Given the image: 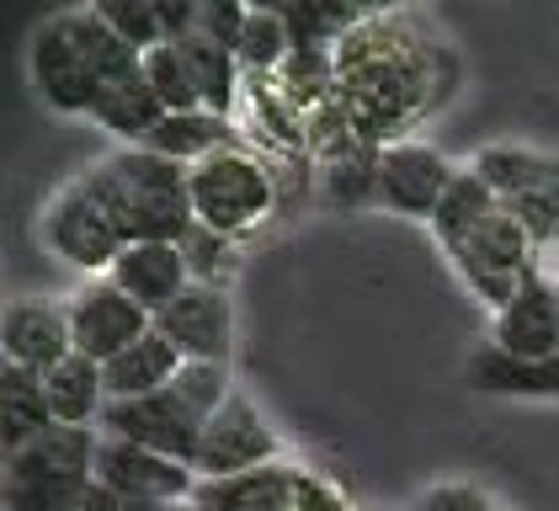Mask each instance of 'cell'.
Listing matches in <instances>:
<instances>
[{
	"label": "cell",
	"mask_w": 559,
	"mask_h": 511,
	"mask_svg": "<svg viewBox=\"0 0 559 511\" xmlns=\"http://www.w3.org/2000/svg\"><path fill=\"white\" fill-rule=\"evenodd\" d=\"M448 261L459 266V277L469 283V294L479 304H490V309H507L516 298V288L533 277V266H544V255L533 251V240L522 235V224H516L512 213H490L479 229H474L469 240H459Z\"/></svg>",
	"instance_id": "6"
},
{
	"label": "cell",
	"mask_w": 559,
	"mask_h": 511,
	"mask_svg": "<svg viewBox=\"0 0 559 511\" xmlns=\"http://www.w3.org/2000/svg\"><path fill=\"white\" fill-rule=\"evenodd\" d=\"M86 187L102 198V209L112 213V224L123 229V240H181L198 213H192V170L155 155V150H118L107 161H96Z\"/></svg>",
	"instance_id": "3"
},
{
	"label": "cell",
	"mask_w": 559,
	"mask_h": 511,
	"mask_svg": "<svg viewBox=\"0 0 559 511\" xmlns=\"http://www.w3.org/2000/svg\"><path fill=\"white\" fill-rule=\"evenodd\" d=\"M469 170L507 203L516 192H527V187H538V181H549L559 176V155H544V150H527V144H485L479 155L469 161Z\"/></svg>",
	"instance_id": "24"
},
{
	"label": "cell",
	"mask_w": 559,
	"mask_h": 511,
	"mask_svg": "<svg viewBox=\"0 0 559 511\" xmlns=\"http://www.w3.org/2000/svg\"><path fill=\"white\" fill-rule=\"evenodd\" d=\"M0 352H5V363H16L27 373H53L75 352L70 309L53 298H11L0 314Z\"/></svg>",
	"instance_id": "15"
},
{
	"label": "cell",
	"mask_w": 559,
	"mask_h": 511,
	"mask_svg": "<svg viewBox=\"0 0 559 511\" xmlns=\"http://www.w3.org/2000/svg\"><path fill=\"white\" fill-rule=\"evenodd\" d=\"M181 54H187V64H192V81H198V96H203V107L218 112V118H229L235 112V102H240V91H246V64H240V54H229V48H218L214 38H181Z\"/></svg>",
	"instance_id": "25"
},
{
	"label": "cell",
	"mask_w": 559,
	"mask_h": 511,
	"mask_svg": "<svg viewBox=\"0 0 559 511\" xmlns=\"http://www.w3.org/2000/svg\"><path fill=\"white\" fill-rule=\"evenodd\" d=\"M81 511H171V507H155V501H139V496H123V490L91 485V496H86V507Z\"/></svg>",
	"instance_id": "35"
},
{
	"label": "cell",
	"mask_w": 559,
	"mask_h": 511,
	"mask_svg": "<svg viewBox=\"0 0 559 511\" xmlns=\"http://www.w3.org/2000/svg\"><path fill=\"white\" fill-rule=\"evenodd\" d=\"M139 150H155V155H166V161L192 170V166H203V161H214L218 150H235V123L209 112V107H198V112H166L160 128Z\"/></svg>",
	"instance_id": "20"
},
{
	"label": "cell",
	"mask_w": 559,
	"mask_h": 511,
	"mask_svg": "<svg viewBox=\"0 0 559 511\" xmlns=\"http://www.w3.org/2000/svg\"><path fill=\"white\" fill-rule=\"evenodd\" d=\"M27 70H33V85H38V96L53 112L91 118L102 85L139 75L144 54H133L129 43L102 22L96 5H70V11H53L44 27L33 33Z\"/></svg>",
	"instance_id": "2"
},
{
	"label": "cell",
	"mask_w": 559,
	"mask_h": 511,
	"mask_svg": "<svg viewBox=\"0 0 559 511\" xmlns=\"http://www.w3.org/2000/svg\"><path fill=\"white\" fill-rule=\"evenodd\" d=\"M102 22L129 43L133 54H150L166 43V27H160V5L155 0H96Z\"/></svg>",
	"instance_id": "31"
},
{
	"label": "cell",
	"mask_w": 559,
	"mask_h": 511,
	"mask_svg": "<svg viewBox=\"0 0 559 511\" xmlns=\"http://www.w3.org/2000/svg\"><path fill=\"white\" fill-rule=\"evenodd\" d=\"M453 176H459V166L442 150H431L421 139H394V144L379 150V203L389 213L427 218L431 224V213L448 198Z\"/></svg>",
	"instance_id": "11"
},
{
	"label": "cell",
	"mask_w": 559,
	"mask_h": 511,
	"mask_svg": "<svg viewBox=\"0 0 559 511\" xmlns=\"http://www.w3.org/2000/svg\"><path fill=\"white\" fill-rule=\"evenodd\" d=\"M96 442L91 426H53L33 448L5 459V511H81L96 485Z\"/></svg>",
	"instance_id": "4"
},
{
	"label": "cell",
	"mask_w": 559,
	"mask_h": 511,
	"mask_svg": "<svg viewBox=\"0 0 559 511\" xmlns=\"http://www.w3.org/2000/svg\"><path fill=\"white\" fill-rule=\"evenodd\" d=\"M176 246H181V255H187V272H192V283L229 288V277H235V266H240V255H235V240H229V235L192 224V229H187Z\"/></svg>",
	"instance_id": "30"
},
{
	"label": "cell",
	"mask_w": 559,
	"mask_h": 511,
	"mask_svg": "<svg viewBox=\"0 0 559 511\" xmlns=\"http://www.w3.org/2000/svg\"><path fill=\"white\" fill-rule=\"evenodd\" d=\"M44 240L53 255H64L70 266H81L91 277H107L112 261L129 251L123 229L112 224V213L102 209V198L86 187V176L64 181L44 209Z\"/></svg>",
	"instance_id": "7"
},
{
	"label": "cell",
	"mask_w": 559,
	"mask_h": 511,
	"mask_svg": "<svg viewBox=\"0 0 559 511\" xmlns=\"http://www.w3.org/2000/svg\"><path fill=\"white\" fill-rule=\"evenodd\" d=\"M160 118H166V107H160L155 85L144 81V70L102 85V96H96V107H91V123H102L112 139H123V150H139V144L160 128Z\"/></svg>",
	"instance_id": "21"
},
{
	"label": "cell",
	"mask_w": 559,
	"mask_h": 511,
	"mask_svg": "<svg viewBox=\"0 0 559 511\" xmlns=\"http://www.w3.org/2000/svg\"><path fill=\"white\" fill-rule=\"evenodd\" d=\"M299 490V464H261L229 479H198L192 507L198 511H294Z\"/></svg>",
	"instance_id": "17"
},
{
	"label": "cell",
	"mask_w": 559,
	"mask_h": 511,
	"mask_svg": "<svg viewBox=\"0 0 559 511\" xmlns=\"http://www.w3.org/2000/svg\"><path fill=\"white\" fill-rule=\"evenodd\" d=\"M411 511H416V507H411Z\"/></svg>",
	"instance_id": "36"
},
{
	"label": "cell",
	"mask_w": 559,
	"mask_h": 511,
	"mask_svg": "<svg viewBox=\"0 0 559 511\" xmlns=\"http://www.w3.org/2000/svg\"><path fill=\"white\" fill-rule=\"evenodd\" d=\"M144 81L155 85V96H160V107H166V112H198V107H203V96H198V81H192V64H187L181 43H160V48H150V54H144Z\"/></svg>",
	"instance_id": "28"
},
{
	"label": "cell",
	"mask_w": 559,
	"mask_h": 511,
	"mask_svg": "<svg viewBox=\"0 0 559 511\" xmlns=\"http://www.w3.org/2000/svg\"><path fill=\"white\" fill-rule=\"evenodd\" d=\"M246 22H251V5H240V0H203V22H198V33L214 38L218 48H229V54H240Z\"/></svg>",
	"instance_id": "32"
},
{
	"label": "cell",
	"mask_w": 559,
	"mask_h": 511,
	"mask_svg": "<svg viewBox=\"0 0 559 511\" xmlns=\"http://www.w3.org/2000/svg\"><path fill=\"white\" fill-rule=\"evenodd\" d=\"M96 485L139 496V501H155V507H181L198 490V468L160 459V453H150L139 442H123V437L102 431V442H96Z\"/></svg>",
	"instance_id": "12"
},
{
	"label": "cell",
	"mask_w": 559,
	"mask_h": 511,
	"mask_svg": "<svg viewBox=\"0 0 559 511\" xmlns=\"http://www.w3.org/2000/svg\"><path fill=\"white\" fill-rule=\"evenodd\" d=\"M283 448H277V431L261 416V405L235 389L224 405H218L209 426H203V448H198V479H229V474H246V468L277 464Z\"/></svg>",
	"instance_id": "9"
},
{
	"label": "cell",
	"mask_w": 559,
	"mask_h": 511,
	"mask_svg": "<svg viewBox=\"0 0 559 511\" xmlns=\"http://www.w3.org/2000/svg\"><path fill=\"white\" fill-rule=\"evenodd\" d=\"M294 511H357L346 501L342 490L325 479V474H314V468H299V490H294Z\"/></svg>",
	"instance_id": "34"
},
{
	"label": "cell",
	"mask_w": 559,
	"mask_h": 511,
	"mask_svg": "<svg viewBox=\"0 0 559 511\" xmlns=\"http://www.w3.org/2000/svg\"><path fill=\"white\" fill-rule=\"evenodd\" d=\"M53 405H48V383L44 373H27L16 363H0V448L5 459L33 448L38 437L53 431Z\"/></svg>",
	"instance_id": "18"
},
{
	"label": "cell",
	"mask_w": 559,
	"mask_h": 511,
	"mask_svg": "<svg viewBox=\"0 0 559 511\" xmlns=\"http://www.w3.org/2000/svg\"><path fill=\"white\" fill-rule=\"evenodd\" d=\"M48 383V405H53V421L59 426H102L107 411V379H102V363L86 352H70L53 373H44Z\"/></svg>",
	"instance_id": "23"
},
{
	"label": "cell",
	"mask_w": 559,
	"mask_h": 511,
	"mask_svg": "<svg viewBox=\"0 0 559 511\" xmlns=\"http://www.w3.org/2000/svg\"><path fill=\"white\" fill-rule=\"evenodd\" d=\"M155 331L181 352V363H224V357H229V331H235L229 288L187 283L181 298H171V304L155 314Z\"/></svg>",
	"instance_id": "13"
},
{
	"label": "cell",
	"mask_w": 559,
	"mask_h": 511,
	"mask_svg": "<svg viewBox=\"0 0 559 511\" xmlns=\"http://www.w3.org/2000/svg\"><path fill=\"white\" fill-rule=\"evenodd\" d=\"M272 81H277V91L309 118V112H320L325 102H336V54H331V48H294Z\"/></svg>",
	"instance_id": "27"
},
{
	"label": "cell",
	"mask_w": 559,
	"mask_h": 511,
	"mask_svg": "<svg viewBox=\"0 0 559 511\" xmlns=\"http://www.w3.org/2000/svg\"><path fill=\"white\" fill-rule=\"evenodd\" d=\"M469 383L479 394H507V400H559V357L522 363L496 346H479L469 357Z\"/></svg>",
	"instance_id": "22"
},
{
	"label": "cell",
	"mask_w": 559,
	"mask_h": 511,
	"mask_svg": "<svg viewBox=\"0 0 559 511\" xmlns=\"http://www.w3.org/2000/svg\"><path fill=\"white\" fill-rule=\"evenodd\" d=\"M272 209H277V176L261 166L251 150L235 144V150H218L214 161L192 166V213H198L203 229L240 240Z\"/></svg>",
	"instance_id": "5"
},
{
	"label": "cell",
	"mask_w": 559,
	"mask_h": 511,
	"mask_svg": "<svg viewBox=\"0 0 559 511\" xmlns=\"http://www.w3.org/2000/svg\"><path fill=\"white\" fill-rule=\"evenodd\" d=\"M181 373V352L160 331L139 336L133 346H123L112 363H102V379H107V405L118 400H144V394H160L171 389Z\"/></svg>",
	"instance_id": "19"
},
{
	"label": "cell",
	"mask_w": 559,
	"mask_h": 511,
	"mask_svg": "<svg viewBox=\"0 0 559 511\" xmlns=\"http://www.w3.org/2000/svg\"><path fill=\"white\" fill-rule=\"evenodd\" d=\"M107 277H112L139 309H150V320H155L171 298H181V288L192 283L187 255H181L176 240H139V246H129V251L112 261Z\"/></svg>",
	"instance_id": "16"
},
{
	"label": "cell",
	"mask_w": 559,
	"mask_h": 511,
	"mask_svg": "<svg viewBox=\"0 0 559 511\" xmlns=\"http://www.w3.org/2000/svg\"><path fill=\"white\" fill-rule=\"evenodd\" d=\"M416 511H501V507L479 485H459L453 479V485H431L427 496L416 501Z\"/></svg>",
	"instance_id": "33"
},
{
	"label": "cell",
	"mask_w": 559,
	"mask_h": 511,
	"mask_svg": "<svg viewBox=\"0 0 559 511\" xmlns=\"http://www.w3.org/2000/svg\"><path fill=\"white\" fill-rule=\"evenodd\" d=\"M203 426H209V416H198V411H192V400L171 383V389H160V394L107 405L96 431L123 437V442H139V448H150V453H160V459H176V464L198 468Z\"/></svg>",
	"instance_id": "8"
},
{
	"label": "cell",
	"mask_w": 559,
	"mask_h": 511,
	"mask_svg": "<svg viewBox=\"0 0 559 511\" xmlns=\"http://www.w3.org/2000/svg\"><path fill=\"white\" fill-rule=\"evenodd\" d=\"M288 54H294V38H288L277 5H251V22H246V38H240L246 75H277Z\"/></svg>",
	"instance_id": "29"
},
{
	"label": "cell",
	"mask_w": 559,
	"mask_h": 511,
	"mask_svg": "<svg viewBox=\"0 0 559 511\" xmlns=\"http://www.w3.org/2000/svg\"><path fill=\"white\" fill-rule=\"evenodd\" d=\"M490 346L522 363L559 357V277H549V266H533V277L516 288L512 304L496 309Z\"/></svg>",
	"instance_id": "14"
},
{
	"label": "cell",
	"mask_w": 559,
	"mask_h": 511,
	"mask_svg": "<svg viewBox=\"0 0 559 511\" xmlns=\"http://www.w3.org/2000/svg\"><path fill=\"white\" fill-rule=\"evenodd\" d=\"M70 309V336H75V352H86L96 363H112L123 346H133L139 336L155 331L150 309H139L112 277H91L75 294L64 298Z\"/></svg>",
	"instance_id": "10"
},
{
	"label": "cell",
	"mask_w": 559,
	"mask_h": 511,
	"mask_svg": "<svg viewBox=\"0 0 559 511\" xmlns=\"http://www.w3.org/2000/svg\"><path fill=\"white\" fill-rule=\"evenodd\" d=\"M336 102L362 144H394V133L448 102L442 64L453 59L442 43L416 38L411 16H362L336 48Z\"/></svg>",
	"instance_id": "1"
},
{
	"label": "cell",
	"mask_w": 559,
	"mask_h": 511,
	"mask_svg": "<svg viewBox=\"0 0 559 511\" xmlns=\"http://www.w3.org/2000/svg\"><path fill=\"white\" fill-rule=\"evenodd\" d=\"M490 213H501V198H496V192H490V187L464 166L459 176H453L448 198H442L437 213H431V235H437V246H442V251H453L459 240H469Z\"/></svg>",
	"instance_id": "26"
}]
</instances>
